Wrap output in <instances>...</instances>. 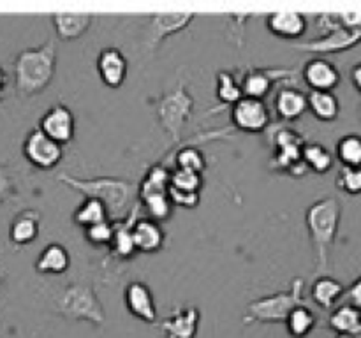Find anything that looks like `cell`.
Masks as SVG:
<instances>
[{
  "mask_svg": "<svg viewBox=\"0 0 361 338\" xmlns=\"http://www.w3.org/2000/svg\"><path fill=\"white\" fill-rule=\"evenodd\" d=\"M41 232V213L35 210H23L11 220L9 242L16 246L30 245Z\"/></svg>",
  "mask_w": 361,
  "mask_h": 338,
  "instance_id": "cell-22",
  "label": "cell"
},
{
  "mask_svg": "<svg viewBox=\"0 0 361 338\" xmlns=\"http://www.w3.org/2000/svg\"><path fill=\"white\" fill-rule=\"evenodd\" d=\"M92 14L88 13H55L51 16L53 28L60 41H76L83 37L92 25Z\"/></svg>",
  "mask_w": 361,
  "mask_h": 338,
  "instance_id": "cell-23",
  "label": "cell"
},
{
  "mask_svg": "<svg viewBox=\"0 0 361 338\" xmlns=\"http://www.w3.org/2000/svg\"><path fill=\"white\" fill-rule=\"evenodd\" d=\"M56 74V44L48 39L44 44L27 48L14 58V87L21 97L42 94Z\"/></svg>",
  "mask_w": 361,
  "mask_h": 338,
  "instance_id": "cell-1",
  "label": "cell"
},
{
  "mask_svg": "<svg viewBox=\"0 0 361 338\" xmlns=\"http://www.w3.org/2000/svg\"><path fill=\"white\" fill-rule=\"evenodd\" d=\"M134 243L137 254H155L166 243V231L159 220L150 217H137L133 225Z\"/></svg>",
  "mask_w": 361,
  "mask_h": 338,
  "instance_id": "cell-19",
  "label": "cell"
},
{
  "mask_svg": "<svg viewBox=\"0 0 361 338\" xmlns=\"http://www.w3.org/2000/svg\"><path fill=\"white\" fill-rule=\"evenodd\" d=\"M197 326H200L197 306L176 308L171 315L161 320V330L166 338H196Z\"/></svg>",
  "mask_w": 361,
  "mask_h": 338,
  "instance_id": "cell-20",
  "label": "cell"
},
{
  "mask_svg": "<svg viewBox=\"0 0 361 338\" xmlns=\"http://www.w3.org/2000/svg\"><path fill=\"white\" fill-rule=\"evenodd\" d=\"M342 206L338 199L326 196L314 201L305 211V225L312 238L316 254V271H324L330 263V252L335 245L341 225Z\"/></svg>",
  "mask_w": 361,
  "mask_h": 338,
  "instance_id": "cell-3",
  "label": "cell"
},
{
  "mask_svg": "<svg viewBox=\"0 0 361 338\" xmlns=\"http://www.w3.org/2000/svg\"><path fill=\"white\" fill-rule=\"evenodd\" d=\"M270 109L261 99L242 97L231 108V123L240 132H264L270 127Z\"/></svg>",
  "mask_w": 361,
  "mask_h": 338,
  "instance_id": "cell-9",
  "label": "cell"
},
{
  "mask_svg": "<svg viewBox=\"0 0 361 338\" xmlns=\"http://www.w3.org/2000/svg\"><path fill=\"white\" fill-rule=\"evenodd\" d=\"M155 111L162 130L171 137L173 143H180L183 127L192 116L194 97L189 94L185 84L178 83L159 97Z\"/></svg>",
  "mask_w": 361,
  "mask_h": 338,
  "instance_id": "cell-5",
  "label": "cell"
},
{
  "mask_svg": "<svg viewBox=\"0 0 361 338\" xmlns=\"http://www.w3.org/2000/svg\"><path fill=\"white\" fill-rule=\"evenodd\" d=\"M95 65H97L99 77L108 88H120L126 83L129 63H127L122 49H118L116 46H108V48L102 49L99 53Z\"/></svg>",
  "mask_w": 361,
  "mask_h": 338,
  "instance_id": "cell-16",
  "label": "cell"
},
{
  "mask_svg": "<svg viewBox=\"0 0 361 338\" xmlns=\"http://www.w3.org/2000/svg\"><path fill=\"white\" fill-rule=\"evenodd\" d=\"M335 338H361V331L358 333H338Z\"/></svg>",
  "mask_w": 361,
  "mask_h": 338,
  "instance_id": "cell-44",
  "label": "cell"
},
{
  "mask_svg": "<svg viewBox=\"0 0 361 338\" xmlns=\"http://www.w3.org/2000/svg\"><path fill=\"white\" fill-rule=\"evenodd\" d=\"M344 298H348V303H351V305H355L356 308L361 310V275L353 282L351 287L345 291Z\"/></svg>",
  "mask_w": 361,
  "mask_h": 338,
  "instance_id": "cell-41",
  "label": "cell"
},
{
  "mask_svg": "<svg viewBox=\"0 0 361 338\" xmlns=\"http://www.w3.org/2000/svg\"><path fill=\"white\" fill-rule=\"evenodd\" d=\"M267 28L270 34L281 39H300L307 32V18L296 11H279L267 16Z\"/></svg>",
  "mask_w": 361,
  "mask_h": 338,
  "instance_id": "cell-21",
  "label": "cell"
},
{
  "mask_svg": "<svg viewBox=\"0 0 361 338\" xmlns=\"http://www.w3.org/2000/svg\"><path fill=\"white\" fill-rule=\"evenodd\" d=\"M83 232L90 245L109 246L113 242V234H115V224H113V220H106L83 229Z\"/></svg>",
  "mask_w": 361,
  "mask_h": 338,
  "instance_id": "cell-38",
  "label": "cell"
},
{
  "mask_svg": "<svg viewBox=\"0 0 361 338\" xmlns=\"http://www.w3.org/2000/svg\"><path fill=\"white\" fill-rule=\"evenodd\" d=\"M303 83L310 88V92H334L341 84V70L328 58H310L300 70Z\"/></svg>",
  "mask_w": 361,
  "mask_h": 338,
  "instance_id": "cell-14",
  "label": "cell"
},
{
  "mask_svg": "<svg viewBox=\"0 0 361 338\" xmlns=\"http://www.w3.org/2000/svg\"><path fill=\"white\" fill-rule=\"evenodd\" d=\"M39 129L59 144H69L76 136L74 113L66 104H55L41 116Z\"/></svg>",
  "mask_w": 361,
  "mask_h": 338,
  "instance_id": "cell-12",
  "label": "cell"
},
{
  "mask_svg": "<svg viewBox=\"0 0 361 338\" xmlns=\"http://www.w3.org/2000/svg\"><path fill=\"white\" fill-rule=\"evenodd\" d=\"M175 164L178 169H189V171H196L203 175L208 162L200 148L194 146V144H183L175 154Z\"/></svg>",
  "mask_w": 361,
  "mask_h": 338,
  "instance_id": "cell-35",
  "label": "cell"
},
{
  "mask_svg": "<svg viewBox=\"0 0 361 338\" xmlns=\"http://www.w3.org/2000/svg\"><path fill=\"white\" fill-rule=\"evenodd\" d=\"M6 87H7V74H6V70L0 67V101H2L4 92H6Z\"/></svg>",
  "mask_w": 361,
  "mask_h": 338,
  "instance_id": "cell-43",
  "label": "cell"
},
{
  "mask_svg": "<svg viewBox=\"0 0 361 338\" xmlns=\"http://www.w3.org/2000/svg\"><path fill=\"white\" fill-rule=\"evenodd\" d=\"M14 194V180L6 164L0 162V204L11 199Z\"/></svg>",
  "mask_w": 361,
  "mask_h": 338,
  "instance_id": "cell-40",
  "label": "cell"
},
{
  "mask_svg": "<svg viewBox=\"0 0 361 338\" xmlns=\"http://www.w3.org/2000/svg\"><path fill=\"white\" fill-rule=\"evenodd\" d=\"M169 185H171V169L166 168L164 164H154L148 168L137 187V197L155 192H169Z\"/></svg>",
  "mask_w": 361,
  "mask_h": 338,
  "instance_id": "cell-31",
  "label": "cell"
},
{
  "mask_svg": "<svg viewBox=\"0 0 361 338\" xmlns=\"http://www.w3.org/2000/svg\"><path fill=\"white\" fill-rule=\"evenodd\" d=\"M169 199H171L173 206L185 208V210H194V208L200 206L201 194L189 192V190H180L169 185Z\"/></svg>",
  "mask_w": 361,
  "mask_h": 338,
  "instance_id": "cell-39",
  "label": "cell"
},
{
  "mask_svg": "<svg viewBox=\"0 0 361 338\" xmlns=\"http://www.w3.org/2000/svg\"><path fill=\"white\" fill-rule=\"evenodd\" d=\"M123 301L130 315L143 323H155L157 320V305L152 289L145 282H129L123 291Z\"/></svg>",
  "mask_w": 361,
  "mask_h": 338,
  "instance_id": "cell-15",
  "label": "cell"
},
{
  "mask_svg": "<svg viewBox=\"0 0 361 338\" xmlns=\"http://www.w3.org/2000/svg\"><path fill=\"white\" fill-rule=\"evenodd\" d=\"M270 141L275 148L274 157L270 161L271 169L286 173L289 176H296V178L309 171L302 158V151L307 141L298 130L291 129V127H281V129L275 130Z\"/></svg>",
  "mask_w": 361,
  "mask_h": 338,
  "instance_id": "cell-6",
  "label": "cell"
},
{
  "mask_svg": "<svg viewBox=\"0 0 361 338\" xmlns=\"http://www.w3.org/2000/svg\"><path fill=\"white\" fill-rule=\"evenodd\" d=\"M305 280L302 277L293 278L286 291H279L270 296H261L247 305L243 323L281 324L286 323L289 313L300 305H305Z\"/></svg>",
  "mask_w": 361,
  "mask_h": 338,
  "instance_id": "cell-4",
  "label": "cell"
},
{
  "mask_svg": "<svg viewBox=\"0 0 361 338\" xmlns=\"http://www.w3.org/2000/svg\"><path fill=\"white\" fill-rule=\"evenodd\" d=\"M243 97L242 90V81L238 80L235 73L231 70H219L217 74V101L219 108H215L214 111H221L224 108H233L240 99Z\"/></svg>",
  "mask_w": 361,
  "mask_h": 338,
  "instance_id": "cell-26",
  "label": "cell"
},
{
  "mask_svg": "<svg viewBox=\"0 0 361 338\" xmlns=\"http://www.w3.org/2000/svg\"><path fill=\"white\" fill-rule=\"evenodd\" d=\"M302 158L307 168H309V171L316 173V175H326L335 164L334 154L324 144L316 143V141L314 143L307 141L302 151Z\"/></svg>",
  "mask_w": 361,
  "mask_h": 338,
  "instance_id": "cell-29",
  "label": "cell"
},
{
  "mask_svg": "<svg viewBox=\"0 0 361 338\" xmlns=\"http://www.w3.org/2000/svg\"><path fill=\"white\" fill-rule=\"evenodd\" d=\"M106 220H111L108 208L102 201L94 199V197H85L73 213V222L80 225L81 229H87L90 225L101 224V222Z\"/></svg>",
  "mask_w": 361,
  "mask_h": 338,
  "instance_id": "cell-28",
  "label": "cell"
},
{
  "mask_svg": "<svg viewBox=\"0 0 361 338\" xmlns=\"http://www.w3.org/2000/svg\"><path fill=\"white\" fill-rule=\"evenodd\" d=\"M328 326L335 333H358L361 331V310L351 303L337 306L328 319Z\"/></svg>",
  "mask_w": 361,
  "mask_h": 338,
  "instance_id": "cell-30",
  "label": "cell"
},
{
  "mask_svg": "<svg viewBox=\"0 0 361 338\" xmlns=\"http://www.w3.org/2000/svg\"><path fill=\"white\" fill-rule=\"evenodd\" d=\"M21 151H23V157L34 168L42 169V171L56 168L63 157L62 144L46 136L41 129H32L27 134Z\"/></svg>",
  "mask_w": 361,
  "mask_h": 338,
  "instance_id": "cell-8",
  "label": "cell"
},
{
  "mask_svg": "<svg viewBox=\"0 0 361 338\" xmlns=\"http://www.w3.org/2000/svg\"><path fill=\"white\" fill-rule=\"evenodd\" d=\"M59 182L85 197H94L102 201L109 211L111 220H120L127 217L133 210L134 187L129 180L115 178V176H99V178H78L71 175H59Z\"/></svg>",
  "mask_w": 361,
  "mask_h": 338,
  "instance_id": "cell-2",
  "label": "cell"
},
{
  "mask_svg": "<svg viewBox=\"0 0 361 338\" xmlns=\"http://www.w3.org/2000/svg\"><path fill=\"white\" fill-rule=\"evenodd\" d=\"M137 203L145 210L147 217L154 218V220H169L173 215V203L169 199V192H155L140 196L137 197Z\"/></svg>",
  "mask_w": 361,
  "mask_h": 338,
  "instance_id": "cell-33",
  "label": "cell"
},
{
  "mask_svg": "<svg viewBox=\"0 0 361 338\" xmlns=\"http://www.w3.org/2000/svg\"><path fill=\"white\" fill-rule=\"evenodd\" d=\"M286 327L291 338H307L316 327L317 319L314 315L312 310L307 305H300L289 313L288 320H286Z\"/></svg>",
  "mask_w": 361,
  "mask_h": 338,
  "instance_id": "cell-32",
  "label": "cell"
},
{
  "mask_svg": "<svg viewBox=\"0 0 361 338\" xmlns=\"http://www.w3.org/2000/svg\"><path fill=\"white\" fill-rule=\"evenodd\" d=\"M309 111L319 122H334L341 115V102L334 92H310Z\"/></svg>",
  "mask_w": 361,
  "mask_h": 338,
  "instance_id": "cell-27",
  "label": "cell"
},
{
  "mask_svg": "<svg viewBox=\"0 0 361 338\" xmlns=\"http://www.w3.org/2000/svg\"><path fill=\"white\" fill-rule=\"evenodd\" d=\"M351 83L353 87L356 88V90L361 94V62L356 63V65H353L351 69Z\"/></svg>",
  "mask_w": 361,
  "mask_h": 338,
  "instance_id": "cell-42",
  "label": "cell"
},
{
  "mask_svg": "<svg viewBox=\"0 0 361 338\" xmlns=\"http://www.w3.org/2000/svg\"><path fill=\"white\" fill-rule=\"evenodd\" d=\"M240 81H242L243 97L264 101L275 83H284V87L296 83L298 74L293 69H250Z\"/></svg>",
  "mask_w": 361,
  "mask_h": 338,
  "instance_id": "cell-11",
  "label": "cell"
},
{
  "mask_svg": "<svg viewBox=\"0 0 361 338\" xmlns=\"http://www.w3.org/2000/svg\"><path fill=\"white\" fill-rule=\"evenodd\" d=\"M203 175L189 169H173L171 171V187L180 190H189V192H201L203 189Z\"/></svg>",
  "mask_w": 361,
  "mask_h": 338,
  "instance_id": "cell-36",
  "label": "cell"
},
{
  "mask_svg": "<svg viewBox=\"0 0 361 338\" xmlns=\"http://www.w3.org/2000/svg\"><path fill=\"white\" fill-rule=\"evenodd\" d=\"M361 42V28H348L338 27L328 34L319 35L305 44H296L295 48L298 51L312 53V55L324 56L335 55V53H344L348 49L356 48Z\"/></svg>",
  "mask_w": 361,
  "mask_h": 338,
  "instance_id": "cell-10",
  "label": "cell"
},
{
  "mask_svg": "<svg viewBox=\"0 0 361 338\" xmlns=\"http://www.w3.org/2000/svg\"><path fill=\"white\" fill-rule=\"evenodd\" d=\"M60 310L66 317L74 320H85L94 326H101L106 319L104 306L94 287L81 282L67 285L60 296Z\"/></svg>",
  "mask_w": 361,
  "mask_h": 338,
  "instance_id": "cell-7",
  "label": "cell"
},
{
  "mask_svg": "<svg viewBox=\"0 0 361 338\" xmlns=\"http://www.w3.org/2000/svg\"><path fill=\"white\" fill-rule=\"evenodd\" d=\"M194 13H155L148 20V48L155 49L164 39L180 34L194 21Z\"/></svg>",
  "mask_w": 361,
  "mask_h": 338,
  "instance_id": "cell-13",
  "label": "cell"
},
{
  "mask_svg": "<svg viewBox=\"0 0 361 338\" xmlns=\"http://www.w3.org/2000/svg\"><path fill=\"white\" fill-rule=\"evenodd\" d=\"M275 111L284 122H296L309 111V94L296 84H286L279 88L275 97Z\"/></svg>",
  "mask_w": 361,
  "mask_h": 338,
  "instance_id": "cell-17",
  "label": "cell"
},
{
  "mask_svg": "<svg viewBox=\"0 0 361 338\" xmlns=\"http://www.w3.org/2000/svg\"><path fill=\"white\" fill-rule=\"evenodd\" d=\"M140 208V203H136L133 206V210L127 213V217L120 218V220H113V224H115V234H113V242L109 245V250H111V254L116 259H133L137 254L133 236V225L137 220V210Z\"/></svg>",
  "mask_w": 361,
  "mask_h": 338,
  "instance_id": "cell-18",
  "label": "cell"
},
{
  "mask_svg": "<svg viewBox=\"0 0 361 338\" xmlns=\"http://www.w3.org/2000/svg\"><path fill=\"white\" fill-rule=\"evenodd\" d=\"M338 189L349 196H360L361 194V168H348L342 165L341 171L335 178Z\"/></svg>",
  "mask_w": 361,
  "mask_h": 338,
  "instance_id": "cell-37",
  "label": "cell"
},
{
  "mask_svg": "<svg viewBox=\"0 0 361 338\" xmlns=\"http://www.w3.org/2000/svg\"><path fill=\"white\" fill-rule=\"evenodd\" d=\"M71 254L60 243H49L39 254L34 270L42 275H62L69 270Z\"/></svg>",
  "mask_w": 361,
  "mask_h": 338,
  "instance_id": "cell-24",
  "label": "cell"
},
{
  "mask_svg": "<svg viewBox=\"0 0 361 338\" xmlns=\"http://www.w3.org/2000/svg\"><path fill=\"white\" fill-rule=\"evenodd\" d=\"M345 289L337 278L330 277V275H323V277L316 278L314 284L310 285V298L317 306L324 310H330L344 298Z\"/></svg>",
  "mask_w": 361,
  "mask_h": 338,
  "instance_id": "cell-25",
  "label": "cell"
},
{
  "mask_svg": "<svg viewBox=\"0 0 361 338\" xmlns=\"http://www.w3.org/2000/svg\"><path fill=\"white\" fill-rule=\"evenodd\" d=\"M360 118H361V106H360Z\"/></svg>",
  "mask_w": 361,
  "mask_h": 338,
  "instance_id": "cell-45",
  "label": "cell"
},
{
  "mask_svg": "<svg viewBox=\"0 0 361 338\" xmlns=\"http://www.w3.org/2000/svg\"><path fill=\"white\" fill-rule=\"evenodd\" d=\"M335 155L338 162L348 168H361V136L360 134H345L337 141Z\"/></svg>",
  "mask_w": 361,
  "mask_h": 338,
  "instance_id": "cell-34",
  "label": "cell"
}]
</instances>
